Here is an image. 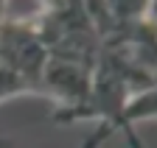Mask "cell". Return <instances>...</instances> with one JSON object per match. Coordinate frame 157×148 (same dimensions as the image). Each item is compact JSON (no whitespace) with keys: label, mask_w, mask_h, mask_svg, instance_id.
<instances>
[{"label":"cell","mask_w":157,"mask_h":148,"mask_svg":"<svg viewBox=\"0 0 157 148\" xmlns=\"http://www.w3.org/2000/svg\"><path fill=\"white\" fill-rule=\"evenodd\" d=\"M0 148H9V140L6 137H0Z\"/></svg>","instance_id":"6da1fadb"}]
</instances>
